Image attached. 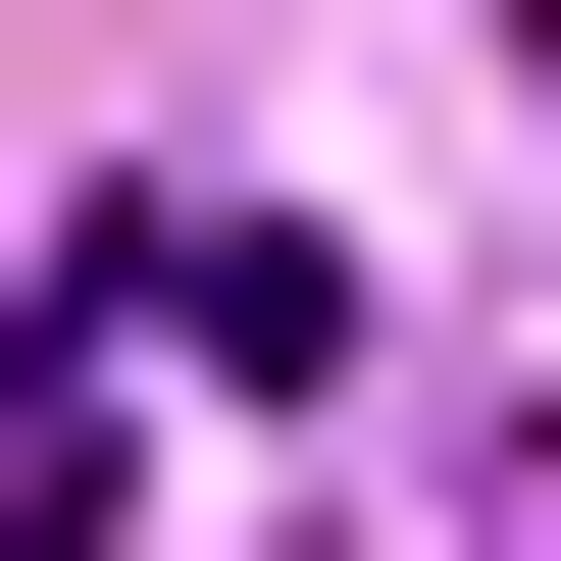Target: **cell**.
I'll list each match as a JSON object with an SVG mask.
<instances>
[{
  "mask_svg": "<svg viewBox=\"0 0 561 561\" xmlns=\"http://www.w3.org/2000/svg\"><path fill=\"white\" fill-rule=\"evenodd\" d=\"M0 561H103V511H0Z\"/></svg>",
  "mask_w": 561,
  "mask_h": 561,
  "instance_id": "2",
  "label": "cell"
},
{
  "mask_svg": "<svg viewBox=\"0 0 561 561\" xmlns=\"http://www.w3.org/2000/svg\"><path fill=\"white\" fill-rule=\"evenodd\" d=\"M459 561H561V409H511V511H459Z\"/></svg>",
  "mask_w": 561,
  "mask_h": 561,
  "instance_id": "1",
  "label": "cell"
}]
</instances>
